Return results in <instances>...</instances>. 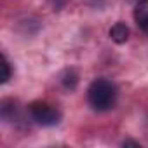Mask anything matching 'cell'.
<instances>
[{
    "label": "cell",
    "mask_w": 148,
    "mask_h": 148,
    "mask_svg": "<svg viewBox=\"0 0 148 148\" xmlns=\"http://www.w3.org/2000/svg\"><path fill=\"white\" fill-rule=\"evenodd\" d=\"M117 86L108 79H96L87 89V101L98 112H106L115 106L117 101Z\"/></svg>",
    "instance_id": "cell-1"
},
{
    "label": "cell",
    "mask_w": 148,
    "mask_h": 148,
    "mask_svg": "<svg viewBox=\"0 0 148 148\" xmlns=\"http://www.w3.org/2000/svg\"><path fill=\"white\" fill-rule=\"evenodd\" d=\"M28 112H30V117L42 127H52L61 120V112L44 101H33L28 106Z\"/></svg>",
    "instance_id": "cell-2"
},
{
    "label": "cell",
    "mask_w": 148,
    "mask_h": 148,
    "mask_svg": "<svg viewBox=\"0 0 148 148\" xmlns=\"http://www.w3.org/2000/svg\"><path fill=\"white\" fill-rule=\"evenodd\" d=\"M134 21L141 32L148 35V0H139L134 7Z\"/></svg>",
    "instance_id": "cell-3"
},
{
    "label": "cell",
    "mask_w": 148,
    "mask_h": 148,
    "mask_svg": "<svg viewBox=\"0 0 148 148\" xmlns=\"http://www.w3.org/2000/svg\"><path fill=\"white\" fill-rule=\"evenodd\" d=\"M131 32H129V26L125 23H115L112 28H110V38L117 44H124L127 42Z\"/></svg>",
    "instance_id": "cell-4"
},
{
    "label": "cell",
    "mask_w": 148,
    "mask_h": 148,
    "mask_svg": "<svg viewBox=\"0 0 148 148\" xmlns=\"http://www.w3.org/2000/svg\"><path fill=\"white\" fill-rule=\"evenodd\" d=\"M0 112H2V119H4V120H7V122L14 120V119H16V112H18L16 103H14L12 99H2Z\"/></svg>",
    "instance_id": "cell-5"
},
{
    "label": "cell",
    "mask_w": 148,
    "mask_h": 148,
    "mask_svg": "<svg viewBox=\"0 0 148 148\" xmlns=\"http://www.w3.org/2000/svg\"><path fill=\"white\" fill-rule=\"evenodd\" d=\"M61 82H63V86L66 89H75V86L79 82V75L73 70H66L64 75H63V79H61Z\"/></svg>",
    "instance_id": "cell-6"
},
{
    "label": "cell",
    "mask_w": 148,
    "mask_h": 148,
    "mask_svg": "<svg viewBox=\"0 0 148 148\" xmlns=\"http://www.w3.org/2000/svg\"><path fill=\"white\" fill-rule=\"evenodd\" d=\"M9 79H11V64H9V61H7V58L4 56V58H2V79H0V82L5 84Z\"/></svg>",
    "instance_id": "cell-7"
},
{
    "label": "cell",
    "mask_w": 148,
    "mask_h": 148,
    "mask_svg": "<svg viewBox=\"0 0 148 148\" xmlns=\"http://www.w3.org/2000/svg\"><path fill=\"white\" fill-rule=\"evenodd\" d=\"M122 145H124V146H129V145H132V146H139V143H136V141H131V139H127V141H124Z\"/></svg>",
    "instance_id": "cell-8"
},
{
    "label": "cell",
    "mask_w": 148,
    "mask_h": 148,
    "mask_svg": "<svg viewBox=\"0 0 148 148\" xmlns=\"http://www.w3.org/2000/svg\"><path fill=\"white\" fill-rule=\"evenodd\" d=\"M52 2H54V5H58V7H59V5H63V4H64V0H52Z\"/></svg>",
    "instance_id": "cell-9"
}]
</instances>
